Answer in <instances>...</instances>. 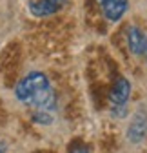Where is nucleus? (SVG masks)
<instances>
[{"label":"nucleus","mask_w":147,"mask_h":153,"mask_svg":"<svg viewBox=\"0 0 147 153\" xmlns=\"http://www.w3.org/2000/svg\"><path fill=\"white\" fill-rule=\"evenodd\" d=\"M15 97L27 106H35L36 109L44 111L53 109L57 102L47 76L40 71H33L26 75L22 80H18V84L15 86Z\"/></svg>","instance_id":"nucleus-1"},{"label":"nucleus","mask_w":147,"mask_h":153,"mask_svg":"<svg viewBox=\"0 0 147 153\" xmlns=\"http://www.w3.org/2000/svg\"><path fill=\"white\" fill-rule=\"evenodd\" d=\"M147 137V113L145 111H136L135 117L127 128V139L131 144H140Z\"/></svg>","instance_id":"nucleus-2"},{"label":"nucleus","mask_w":147,"mask_h":153,"mask_svg":"<svg viewBox=\"0 0 147 153\" xmlns=\"http://www.w3.org/2000/svg\"><path fill=\"white\" fill-rule=\"evenodd\" d=\"M129 95H131V82L123 79V76H120V79L115 80L111 89H109L107 99L111 102V106H127Z\"/></svg>","instance_id":"nucleus-3"},{"label":"nucleus","mask_w":147,"mask_h":153,"mask_svg":"<svg viewBox=\"0 0 147 153\" xmlns=\"http://www.w3.org/2000/svg\"><path fill=\"white\" fill-rule=\"evenodd\" d=\"M127 46L133 55L147 59V36L138 26H129L127 29Z\"/></svg>","instance_id":"nucleus-4"},{"label":"nucleus","mask_w":147,"mask_h":153,"mask_svg":"<svg viewBox=\"0 0 147 153\" xmlns=\"http://www.w3.org/2000/svg\"><path fill=\"white\" fill-rule=\"evenodd\" d=\"M129 7V0H105L100 4L102 15L107 22H118Z\"/></svg>","instance_id":"nucleus-5"},{"label":"nucleus","mask_w":147,"mask_h":153,"mask_svg":"<svg viewBox=\"0 0 147 153\" xmlns=\"http://www.w3.org/2000/svg\"><path fill=\"white\" fill-rule=\"evenodd\" d=\"M60 9H62L60 6L46 2V0H35V2H29V11L35 16H51V15H54Z\"/></svg>","instance_id":"nucleus-6"},{"label":"nucleus","mask_w":147,"mask_h":153,"mask_svg":"<svg viewBox=\"0 0 147 153\" xmlns=\"http://www.w3.org/2000/svg\"><path fill=\"white\" fill-rule=\"evenodd\" d=\"M33 120L36 122V124H42V126H49L51 122H53V117L47 113V111H44V109H36L35 113H33Z\"/></svg>","instance_id":"nucleus-7"},{"label":"nucleus","mask_w":147,"mask_h":153,"mask_svg":"<svg viewBox=\"0 0 147 153\" xmlns=\"http://www.w3.org/2000/svg\"><path fill=\"white\" fill-rule=\"evenodd\" d=\"M67 153H89V148H87L82 140H75V142L69 146Z\"/></svg>","instance_id":"nucleus-8"},{"label":"nucleus","mask_w":147,"mask_h":153,"mask_svg":"<svg viewBox=\"0 0 147 153\" xmlns=\"http://www.w3.org/2000/svg\"><path fill=\"white\" fill-rule=\"evenodd\" d=\"M46 2H51V4H57V6L64 7V4H65V0H46Z\"/></svg>","instance_id":"nucleus-9"},{"label":"nucleus","mask_w":147,"mask_h":153,"mask_svg":"<svg viewBox=\"0 0 147 153\" xmlns=\"http://www.w3.org/2000/svg\"><path fill=\"white\" fill-rule=\"evenodd\" d=\"M6 151H7V146L4 142H0V153H6Z\"/></svg>","instance_id":"nucleus-10"},{"label":"nucleus","mask_w":147,"mask_h":153,"mask_svg":"<svg viewBox=\"0 0 147 153\" xmlns=\"http://www.w3.org/2000/svg\"><path fill=\"white\" fill-rule=\"evenodd\" d=\"M96 2H98V6H100V4H102V2H105V0H96Z\"/></svg>","instance_id":"nucleus-11"}]
</instances>
